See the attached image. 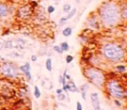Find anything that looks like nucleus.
I'll list each match as a JSON object with an SVG mask.
<instances>
[{"instance_id": "obj_1", "label": "nucleus", "mask_w": 127, "mask_h": 110, "mask_svg": "<svg viewBox=\"0 0 127 110\" xmlns=\"http://www.w3.org/2000/svg\"><path fill=\"white\" fill-rule=\"evenodd\" d=\"M98 12L101 22L106 27L117 25L121 19L119 4L117 2H105L99 6Z\"/></svg>"}, {"instance_id": "obj_2", "label": "nucleus", "mask_w": 127, "mask_h": 110, "mask_svg": "<svg viewBox=\"0 0 127 110\" xmlns=\"http://www.w3.org/2000/svg\"><path fill=\"white\" fill-rule=\"evenodd\" d=\"M103 55L106 59L112 62L121 60L125 56V52L121 47L117 44H106L103 47Z\"/></svg>"}, {"instance_id": "obj_3", "label": "nucleus", "mask_w": 127, "mask_h": 110, "mask_svg": "<svg viewBox=\"0 0 127 110\" xmlns=\"http://www.w3.org/2000/svg\"><path fill=\"white\" fill-rule=\"evenodd\" d=\"M0 77L6 79H14L18 77V68L11 62L0 63Z\"/></svg>"}, {"instance_id": "obj_4", "label": "nucleus", "mask_w": 127, "mask_h": 110, "mask_svg": "<svg viewBox=\"0 0 127 110\" xmlns=\"http://www.w3.org/2000/svg\"><path fill=\"white\" fill-rule=\"evenodd\" d=\"M86 77L97 87L103 86L105 83V76L100 70L97 68H88L84 72Z\"/></svg>"}, {"instance_id": "obj_5", "label": "nucleus", "mask_w": 127, "mask_h": 110, "mask_svg": "<svg viewBox=\"0 0 127 110\" xmlns=\"http://www.w3.org/2000/svg\"><path fill=\"white\" fill-rule=\"evenodd\" d=\"M108 92L116 99H122L125 96V90L117 80H110L106 84Z\"/></svg>"}, {"instance_id": "obj_6", "label": "nucleus", "mask_w": 127, "mask_h": 110, "mask_svg": "<svg viewBox=\"0 0 127 110\" xmlns=\"http://www.w3.org/2000/svg\"><path fill=\"white\" fill-rule=\"evenodd\" d=\"M34 11H35V8L32 7L30 3V4H24L17 9L16 16L20 20L27 21L30 20L33 17Z\"/></svg>"}, {"instance_id": "obj_7", "label": "nucleus", "mask_w": 127, "mask_h": 110, "mask_svg": "<svg viewBox=\"0 0 127 110\" xmlns=\"http://www.w3.org/2000/svg\"><path fill=\"white\" fill-rule=\"evenodd\" d=\"M1 89H0V95L3 97H12L16 94L14 89L11 88V83L9 82L8 79L3 78L0 80Z\"/></svg>"}, {"instance_id": "obj_8", "label": "nucleus", "mask_w": 127, "mask_h": 110, "mask_svg": "<svg viewBox=\"0 0 127 110\" xmlns=\"http://www.w3.org/2000/svg\"><path fill=\"white\" fill-rule=\"evenodd\" d=\"M90 99L92 105L94 110H101L100 108V102H99V96L97 92H94L90 95Z\"/></svg>"}, {"instance_id": "obj_9", "label": "nucleus", "mask_w": 127, "mask_h": 110, "mask_svg": "<svg viewBox=\"0 0 127 110\" xmlns=\"http://www.w3.org/2000/svg\"><path fill=\"white\" fill-rule=\"evenodd\" d=\"M10 8L7 3L0 2V19H3L7 17L10 14Z\"/></svg>"}, {"instance_id": "obj_10", "label": "nucleus", "mask_w": 127, "mask_h": 110, "mask_svg": "<svg viewBox=\"0 0 127 110\" xmlns=\"http://www.w3.org/2000/svg\"><path fill=\"white\" fill-rule=\"evenodd\" d=\"M19 71L22 72L24 74V76L26 77V78L28 80H31L32 79V76H31V72H30V63H26L24 65L19 66Z\"/></svg>"}, {"instance_id": "obj_11", "label": "nucleus", "mask_w": 127, "mask_h": 110, "mask_svg": "<svg viewBox=\"0 0 127 110\" xmlns=\"http://www.w3.org/2000/svg\"><path fill=\"white\" fill-rule=\"evenodd\" d=\"M62 90L64 91H70V92H79V90L77 88V86L75 85L73 81L69 80L67 83H66L65 85H63V88Z\"/></svg>"}, {"instance_id": "obj_12", "label": "nucleus", "mask_w": 127, "mask_h": 110, "mask_svg": "<svg viewBox=\"0 0 127 110\" xmlns=\"http://www.w3.org/2000/svg\"><path fill=\"white\" fill-rule=\"evenodd\" d=\"M119 10H120V18L127 19V2L124 3L123 4H119Z\"/></svg>"}, {"instance_id": "obj_13", "label": "nucleus", "mask_w": 127, "mask_h": 110, "mask_svg": "<svg viewBox=\"0 0 127 110\" xmlns=\"http://www.w3.org/2000/svg\"><path fill=\"white\" fill-rule=\"evenodd\" d=\"M87 90H88V84H87V83H84V84L81 85V87H80V94H81V96H82V98H83V100L87 99Z\"/></svg>"}, {"instance_id": "obj_14", "label": "nucleus", "mask_w": 127, "mask_h": 110, "mask_svg": "<svg viewBox=\"0 0 127 110\" xmlns=\"http://www.w3.org/2000/svg\"><path fill=\"white\" fill-rule=\"evenodd\" d=\"M72 32H73V29L71 27H67L65 28L63 30H62V35H63V36L65 37H68L70 36L71 35H72Z\"/></svg>"}, {"instance_id": "obj_15", "label": "nucleus", "mask_w": 127, "mask_h": 110, "mask_svg": "<svg viewBox=\"0 0 127 110\" xmlns=\"http://www.w3.org/2000/svg\"><path fill=\"white\" fill-rule=\"evenodd\" d=\"M45 66H46V69H47L48 72H50L52 71V68H53V65H52V59L50 58H47L46 60V63H45Z\"/></svg>"}, {"instance_id": "obj_16", "label": "nucleus", "mask_w": 127, "mask_h": 110, "mask_svg": "<svg viewBox=\"0 0 127 110\" xmlns=\"http://www.w3.org/2000/svg\"><path fill=\"white\" fill-rule=\"evenodd\" d=\"M76 11H77V10H76V8H74V9H71V10L68 12V13H67V15L65 17V18L67 19V20H69V19H71L73 17H74V15L76 14Z\"/></svg>"}, {"instance_id": "obj_17", "label": "nucleus", "mask_w": 127, "mask_h": 110, "mask_svg": "<svg viewBox=\"0 0 127 110\" xmlns=\"http://www.w3.org/2000/svg\"><path fill=\"white\" fill-rule=\"evenodd\" d=\"M41 95H42V93H41V90L39 89V87L35 86V88H34V95H35V97L36 99H38L41 97Z\"/></svg>"}, {"instance_id": "obj_18", "label": "nucleus", "mask_w": 127, "mask_h": 110, "mask_svg": "<svg viewBox=\"0 0 127 110\" xmlns=\"http://www.w3.org/2000/svg\"><path fill=\"white\" fill-rule=\"evenodd\" d=\"M60 47H61V48H62V50L63 51V52H67V51L69 50V45H68V43H67V42H66V41L62 42V43H61V45H60Z\"/></svg>"}, {"instance_id": "obj_19", "label": "nucleus", "mask_w": 127, "mask_h": 110, "mask_svg": "<svg viewBox=\"0 0 127 110\" xmlns=\"http://www.w3.org/2000/svg\"><path fill=\"white\" fill-rule=\"evenodd\" d=\"M62 9H63L64 13H68L71 10V9H72V6H71L70 3H65V4L63 5V8Z\"/></svg>"}, {"instance_id": "obj_20", "label": "nucleus", "mask_w": 127, "mask_h": 110, "mask_svg": "<svg viewBox=\"0 0 127 110\" xmlns=\"http://www.w3.org/2000/svg\"><path fill=\"white\" fill-rule=\"evenodd\" d=\"M53 49H54V51H55V52L57 53V54H63V51L62 50V48H61L60 46H54Z\"/></svg>"}, {"instance_id": "obj_21", "label": "nucleus", "mask_w": 127, "mask_h": 110, "mask_svg": "<svg viewBox=\"0 0 127 110\" xmlns=\"http://www.w3.org/2000/svg\"><path fill=\"white\" fill-rule=\"evenodd\" d=\"M73 60H74V57H73L72 55H67V56H66V62H67V64L72 63Z\"/></svg>"}, {"instance_id": "obj_22", "label": "nucleus", "mask_w": 127, "mask_h": 110, "mask_svg": "<svg viewBox=\"0 0 127 110\" xmlns=\"http://www.w3.org/2000/svg\"><path fill=\"white\" fill-rule=\"evenodd\" d=\"M47 11H48V13H49V14H53L54 12L55 11V6H53V5H49V6L48 7V9H47Z\"/></svg>"}, {"instance_id": "obj_23", "label": "nucleus", "mask_w": 127, "mask_h": 110, "mask_svg": "<svg viewBox=\"0 0 127 110\" xmlns=\"http://www.w3.org/2000/svg\"><path fill=\"white\" fill-rule=\"evenodd\" d=\"M57 98H58L59 101H61V102H62V101H64L66 99V95H64L63 93H61L58 95V96H57Z\"/></svg>"}, {"instance_id": "obj_24", "label": "nucleus", "mask_w": 127, "mask_h": 110, "mask_svg": "<svg viewBox=\"0 0 127 110\" xmlns=\"http://www.w3.org/2000/svg\"><path fill=\"white\" fill-rule=\"evenodd\" d=\"M116 68H117V70L120 72H124L125 71H126V66H125V65H118Z\"/></svg>"}, {"instance_id": "obj_25", "label": "nucleus", "mask_w": 127, "mask_h": 110, "mask_svg": "<svg viewBox=\"0 0 127 110\" xmlns=\"http://www.w3.org/2000/svg\"><path fill=\"white\" fill-rule=\"evenodd\" d=\"M76 109L77 110H83V107H82V104L80 102H76Z\"/></svg>"}, {"instance_id": "obj_26", "label": "nucleus", "mask_w": 127, "mask_h": 110, "mask_svg": "<svg viewBox=\"0 0 127 110\" xmlns=\"http://www.w3.org/2000/svg\"><path fill=\"white\" fill-rule=\"evenodd\" d=\"M67 19L65 18V17H62V18L60 19V22H59V23H60V25H63L64 23H66L67 22Z\"/></svg>"}, {"instance_id": "obj_27", "label": "nucleus", "mask_w": 127, "mask_h": 110, "mask_svg": "<svg viewBox=\"0 0 127 110\" xmlns=\"http://www.w3.org/2000/svg\"><path fill=\"white\" fill-rule=\"evenodd\" d=\"M36 60H37L36 55H32V56H31V61L32 62H35Z\"/></svg>"}, {"instance_id": "obj_28", "label": "nucleus", "mask_w": 127, "mask_h": 110, "mask_svg": "<svg viewBox=\"0 0 127 110\" xmlns=\"http://www.w3.org/2000/svg\"><path fill=\"white\" fill-rule=\"evenodd\" d=\"M3 48H4V42L0 41V51L3 50Z\"/></svg>"}, {"instance_id": "obj_29", "label": "nucleus", "mask_w": 127, "mask_h": 110, "mask_svg": "<svg viewBox=\"0 0 127 110\" xmlns=\"http://www.w3.org/2000/svg\"><path fill=\"white\" fill-rule=\"evenodd\" d=\"M62 92H63V90H62V89H57V90H56V94H57V95L62 93Z\"/></svg>"}, {"instance_id": "obj_30", "label": "nucleus", "mask_w": 127, "mask_h": 110, "mask_svg": "<svg viewBox=\"0 0 127 110\" xmlns=\"http://www.w3.org/2000/svg\"><path fill=\"white\" fill-rule=\"evenodd\" d=\"M114 102H115V103H116V105H117V106H120V105H121V104L119 103V101L117 100V99H116V100L114 101Z\"/></svg>"}, {"instance_id": "obj_31", "label": "nucleus", "mask_w": 127, "mask_h": 110, "mask_svg": "<svg viewBox=\"0 0 127 110\" xmlns=\"http://www.w3.org/2000/svg\"><path fill=\"white\" fill-rule=\"evenodd\" d=\"M0 105H1V97H0Z\"/></svg>"}, {"instance_id": "obj_32", "label": "nucleus", "mask_w": 127, "mask_h": 110, "mask_svg": "<svg viewBox=\"0 0 127 110\" xmlns=\"http://www.w3.org/2000/svg\"><path fill=\"white\" fill-rule=\"evenodd\" d=\"M30 1H38V0H30Z\"/></svg>"}, {"instance_id": "obj_33", "label": "nucleus", "mask_w": 127, "mask_h": 110, "mask_svg": "<svg viewBox=\"0 0 127 110\" xmlns=\"http://www.w3.org/2000/svg\"><path fill=\"white\" fill-rule=\"evenodd\" d=\"M76 1H77V3H79V2H80V0H76Z\"/></svg>"}, {"instance_id": "obj_34", "label": "nucleus", "mask_w": 127, "mask_h": 110, "mask_svg": "<svg viewBox=\"0 0 127 110\" xmlns=\"http://www.w3.org/2000/svg\"><path fill=\"white\" fill-rule=\"evenodd\" d=\"M126 96L127 97V91H126Z\"/></svg>"}, {"instance_id": "obj_35", "label": "nucleus", "mask_w": 127, "mask_h": 110, "mask_svg": "<svg viewBox=\"0 0 127 110\" xmlns=\"http://www.w3.org/2000/svg\"><path fill=\"white\" fill-rule=\"evenodd\" d=\"M0 34H1V27H0Z\"/></svg>"}, {"instance_id": "obj_36", "label": "nucleus", "mask_w": 127, "mask_h": 110, "mask_svg": "<svg viewBox=\"0 0 127 110\" xmlns=\"http://www.w3.org/2000/svg\"><path fill=\"white\" fill-rule=\"evenodd\" d=\"M0 58H1V55H0Z\"/></svg>"}, {"instance_id": "obj_37", "label": "nucleus", "mask_w": 127, "mask_h": 110, "mask_svg": "<svg viewBox=\"0 0 127 110\" xmlns=\"http://www.w3.org/2000/svg\"><path fill=\"white\" fill-rule=\"evenodd\" d=\"M54 1H56V0H54Z\"/></svg>"}]
</instances>
